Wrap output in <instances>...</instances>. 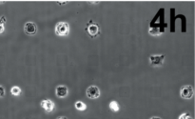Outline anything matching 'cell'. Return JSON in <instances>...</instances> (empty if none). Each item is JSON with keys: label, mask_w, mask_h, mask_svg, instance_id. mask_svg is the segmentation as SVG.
Returning a JSON list of instances; mask_svg holds the SVG:
<instances>
[{"label": "cell", "mask_w": 195, "mask_h": 119, "mask_svg": "<svg viewBox=\"0 0 195 119\" xmlns=\"http://www.w3.org/2000/svg\"><path fill=\"white\" fill-rule=\"evenodd\" d=\"M86 32H88V35L91 38H96L100 35L101 29H100V26L98 24L94 23L93 20H90L87 24V27H86Z\"/></svg>", "instance_id": "cell-1"}, {"label": "cell", "mask_w": 195, "mask_h": 119, "mask_svg": "<svg viewBox=\"0 0 195 119\" xmlns=\"http://www.w3.org/2000/svg\"><path fill=\"white\" fill-rule=\"evenodd\" d=\"M55 33L58 36H67L70 33V25L67 22H58L55 26Z\"/></svg>", "instance_id": "cell-2"}, {"label": "cell", "mask_w": 195, "mask_h": 119, "mask_svg": "<svg viewBox=\"0 0 195 119\" xmlns=\"http://www.w3.org/2000/svg\"><path fill=\"white\" fill-rule=\"evenodd\" d=\"M148 60H150V64L152 67H160L164 64L165 55L164 54H153L150 56Z\"/></svg>", "instance_id": "cell-3"}, {"label": "cell", "mask_w": 195, "mask_h": 119, "mask_svg": "<svg viewBox=\"0 0 195 119\" xmlns=\"http://www.w3.org/2000/svg\"><path fill=\"white\" fill-rule=\"evenodd\" d=\"M194 94V90L193 88L190 85H186V86H183L180 90V95L183 99H190L192 98V96Z\"/></svg>", "instance_id": "cell-4"}, {"label": "cell", "mask_w": 195, "mask_h": 119, "mask_svg": "<svg viewBox=\"0 0 195 119\" xmlns=\"http://www.w3.org/2000/svg\"><path fill=\"white\" fill-rule=\"evenodd\" d=\"M87 96L90 98V99H96L98 98L100 96V90L97 86H90L88 89H87Z\"/></svg>", "instance_id": "cell-5"}, {"label": "cell", "mask_w": 195, "mask_h": 119, "mask_svg": "<svg viewBox=\"0 0 195 119\" xmlns=\"http://www.w3.org/2000/svg\"><path fill=\"white\" fill-rule=\"evenodd\" d=\"M24 32L28 35H34L37 32V25L33 22H27L24 25Z\"/></svg>", "instance_id": "cell-6"}, {"label": "cell", "mask_w": 195, "mask_h": 119, "mask_svg": "<svg viewBox=\"0 0 195 119\" xmlns=\"http://www.w3.org/2000/svg\"><path fill=\"white\" fill-rule=\"evenodd\" d=\"M41 107L46 112H53L55 108V104L53 103V101L50 99H45L41 102Z\"/></svg>", "instance_id": "cell-7"}, {"label": "cell", "mask_w": 195, "mask_h": 119, "mask_svg": "<svg viewBox=\"0 0 195 119\" xmlns=\"http://www.w3.org/2000/svg\"><path fill=\"white\" fill-rule=\"evenodd\" d=\"M55 93H56V96L59 98H65L66 96L68 95L69 93V90L66 86L64 85H60V86H57L56 89H55Z\"/></svg>", "instance_id": "cell-8"}, {"label": "cell", "mask_w": 195, "mask_h": 119, "mask_svg": "<svg viewBox=\"0 0 195 119\" xmlns=\"http://www.w3.org/2000/svg\"><path fill=\"white\" fill-rule=\"evenodd\" d=\"M74 107H75V109L78 110V111H85L87 109V106L82 101H77L75 102V104H74Z\"/></svg>", "instance_id": "cell-9"}, {"label": "cell", "mask_w": 195, "mask_h": 119, "mask_svg": "<svg viewBox=\"0 0 195 119\" xmlns=\"http://www.w3.org/2000/svg\"><path fill=\"white\" fill-rule=\"evenodd\" d=\"M110 109L113 111H118L120 110V107L116 101H111L110 103Z\"/></svg>", "instance_id": "cell-10"}, {"label": "cell", "mask_w": 195, "mask_h": 119, "mask_svg": "<svg viewBox=\"0 0 195 119\" xmlns=\"http://www.w3.org/2000/svg\"><path fill=\"white\" fill-rule=\"evenodd\" d=\"M11 94H13V95L17 96V95H19L21 93V89L19 87H17V86H14V87L11 88Z\"/></svg>", "instance_id": "cell-11"}, {"label": "cell", "mask_w": 195, "mask_h": 119, "mask_svg": "<svg viewBox=\"0 0 195 119\" xmlns=\"http://www.w3.org/2000/svg\"><path fill=\"white\" fill-rule=\"evenodd\" d=\"M179 119H192V117L188 112H184L179 116Z\"/></svg>", "instance_id": "cell-12"}, {"label": "cell", "mask_w": 195, "mask_h": 119, "mask_svg": "<svg viewBox=\"0 0 195 119\" xmlns=\"http://www.w3.org/2000/svg\"><path fill=\"white\" fill-rule=\"evenodd\" d=\"M6 94V90H5V88L3 86H0V98L1 97H4Z\"/></svg>", "instance_id": "cell-13"}, {"label": "cell", "mask_w": 195, "mask_h": 119, "mask_svg": "<svg viewBox=\"0 0 195 119\" xmlns=\"http://www.w3.org/2000/svg\"><path fill=\"white\" fill-rule=\"evenodd\" d=\"M6 20H7V19H6V17H5L4 15H2L1 17H0V25L4 26V25H5V23H6Z\"/></svg>", "instance_id": "cell-14"}, {"label": "cell", "mask_w": 195, "mask_h": 119, "mask_svg": "<svg viewBox=\"0 0 195 119\" xmlns=\"http://www.w3.org/2000/svg\"><path fill=\"white\" fill-rule=\"evenodd\" d=\"M4 31H5V27L2 26V25H0V33H2Z\"/></svg>", "instance_id": "cell-15"}, {"label": "cell", "mask_w": 195, "mask_h": 119, "mask_svg": "<svg viewBox=\"0 0 195 119\" xmlns=\"http://www.w3.org/2000/svg\"><path fill=\"white\" fill-rule=\"evenodd\" d=\"M57 119H68V118L66 116H60V117H58Z\"/></svg>", "instance_id": "cell-16"}, {"label": "cell", "mask_w": 195, "mask_h": 119, "mask_svg": "<svg viewBox=\"0 0 195 119\" xmlns=\"http://www.w3.org/2000/svg\"><path fill=\"white\" fill-rule=\"evenodd\" d=\"M150 119H161L160 117H157V116H152L151 118H150Z\"/></svg>", "instance_id": "cell-17"}]
</instances>
